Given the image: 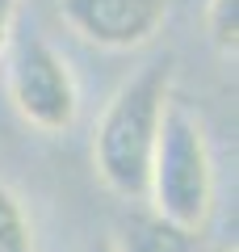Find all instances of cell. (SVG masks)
I'll use <instances>...</instances> for the list:
<instances>
[{"label": "cell", "mask_w": 239, "mask_h": 252, "mask_svg": "<svg viewBox=\"0 0 239 252\" xmlns=\"http://www.w3.org/2000/svg\"><path fill=\"white\" fill-rule=\"evenodd\" d=\"M168 97H172V63L159 59V63H147L139 76H130L109 97L105 114L97 118L92 164H97V177L105 181V189L118 193L122 202L147 198L151 156H155Z\"/></svg>", "instance_id": "6da1fadb"}, {"label": "cell", "mask_w": 239, "mask_h": 252, "mask_svg": "<svg viewBox=\"0 0 239 252\" xmlns=\"http://www.w3.org/2000/svg\"><path fill=\"white\" fill-rule=\"evenodd\" d=\"M147 202L159 219L189 231H202L214 210V160L206 130L193 118V109H185L172 97L164 105L155 156H151Z\"/></svg>", "instance_id": "7a4b0ae2"}, {"label": "cell", "mask_w": 239, "mask_h": 252, "mask_svg": "<svg viewBox=\"0 0 239 252\" xmlns=\"http://www.w3.org/2000/svg\"><path fill=\"white\" fill-rule=\"evenodd\" d=\"M4 51H9V67H4L9 101L21 114V122H30L42 135L71 130V122L80 114V89L67 59L34 30L13 34Z\"/></svg>", "instance_id": "3957f363"}, {"label": "cell", "mask_w": 239, "mask_h": 252, "mask_svg": "<svg viewBox=\"0 0 239 252\" xmlns=\"http://www.w3.org/2000/svg\"><path fill=\"white\" fill-rule=\"evenodd\" d=\"M172 0H59L67 30L101 51H139L164 30Z\"/></svg>", "instance_id": "277c9868"}, {"label": "cell", "mask_w": 239, "mask_h": 252, "mask_svg": "<svg viewBox=\"0 0 239 252\" xmlns=\"http://www.w3.org/2000/svg\"><path fill=\"white\" fill-rule=\"evenodd\" d=\"M130 252H202V240H197V231H189V227H177L168 223V219H143L139 227H134L130 235Z\"/></svg>", "instance_id": "5b68a950"}, {"label": "cell", "mask_w": 239, "mask_h": 252, "mask_svg": "<svg viewBox=\"0 0 239 252\" xmlns=\"http://www.w3.org/2000/svg\"><path fill=\"white\" fill-rule=\"evenodd\" d=\"M0 252H38L34 248V227L21 206V198L0 181Z\"/></svg>", "instance_id": "8992f818"}, {"label": "cell", "mask_w": 239, "mask_h": 252, "mask_svg": "<svg viewBox=\"0 0 239 252\" xmlns=\"http://www.w3.org/2000/svg\"><path fill=\"white\" fill-rule=\"evenodd\" d=\"M206 34L214 51L235 59L239 51V0H206Z\"/></svg>", "instance_id": "52a82bcc"}, {"label": "cell", "mask_w": 239, "mask_h": 252, "mask_svg": "<svg viewBox=\"0 0 239 252\" xmlns=\"http://www.w3.org/2000/svg\"><path fill=\"white\" fill-rule=\"evenodd\" d=\"M17 4H21V0H0V55H4V46H9V38H13V21H17Z\"/></svg>", "instance_id": "ba28073f"}, {"label": "cell", "mask_w": 239, "mask_h": 252, "mask_svg": "<svg viewBox=\"0 0 239 252\" xmlns=\"http://www.w3.org/2000/svg\"><path fill=\"white\" fill-rule=\"evenodd\" d=\"M84 252H118V244L109 240V235H101V240H92V244H89Z\"/></svg>", "instance_id": "9c48e42d"}]
</instances>
